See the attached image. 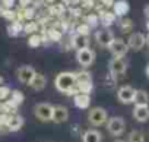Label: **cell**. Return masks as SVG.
Segmentation results:
<instances>
[{
	"mask_svg": "<svg viewBox=\"0 0 149 142\" xmlns=\"http://www.w3.org/2000/svg\"><path fill=\"white\" fill-rule=\"evenodd\" d=\"M105 126H107L108 133H110L111 136H116V138L121 136V135L124 133V130H126V122H124V119L120 117V116L110 117V119L107 120Z\"/></svg>",
	"mask_w": 149,
	"mask_h": 142,
	"instance_id": "obj_3",
	"label": "cell"
},
{
	"mask_svg": "<svg viewBox=\"0 0 149 142\" xmlns=\"http://www.w3.org/2000/svg\"><path fill=\"white\" fill-rule=\"evenodd\" d=\"M41 44H44V35H41V34H32V35H29V38H28V45L31 47V48H37V47H40Z\"/></svg>",
	"mask_w": 149,
	"mask_h": 142,
	"instance_id": "obj_22",
	"label": "cell"
},
{
	"mask_svg": "<svg viewBox=\"0 0 149 142\" xmlns=\"http://www.w3.org/2000/svg\"><path fill=\"white\" fill-rule=\"evenodd\" d=\"M0 84H2V78H0Z\"/></svg>",
	"mask_w": 149,
	"mask_h": 142,
	"instance_id": "obj_41",
	"label": "cell"
},
{
	"mask_svg": "<svg viewBox=\"0 0 149 142\" xmlns=\"http://www.w3.org/2000/svg\"><path fill=\"white\" fill-rule=\"evenodd\" d=\"M53 108L54 106H51L50 103H38L34 107V114L41 122H50L53 117Z\"/></svg>",
	"mask_w": 149,
	"mask_h": 142,
	"instance_id": "obj_5",
	"label": "cell"
},
{
	"mask_svg": "<svg viewBox=\"0 0 149 142\" xmlns=\"http://www.w3.org/2000/svg\"><path fill=\"white\" fill-rule=\"evenodd\" d=\"M19 2H21V5H22L24 8H28V5L32 2V0H19Z\"/></svg>",
	"mask_w": 149,
	"mask_h": 142,
	"instance_id": "obj_36",
	"label": "cell"
},
{
	"mask_svg": "<svg viewBox=\"0 0 149 142\" xmlns=\"http://www.w3.org/2000/svg\"><path fill=\"white\" fill-rule=\"evenodd\" d=\"M114 142H127V141H121V139H117V141H114Z\"/></svg>",
	"mask_w": 149,
	"mask_h": 142,
	"instance_id": "obj_39",
	"label": "cell"
},
{
	"mask_svg": "<svg viewBox=\"0 0 149 142\" xmlns=\"http://www.w3.org/2000/svg\"><path fill=\"white\" fill-rule=\"evenodd\" d=\"M10 88L9 87H6V85H3V87H0V100H6V98H9L10 97Z\"/></svg>",
	"mask_w": 149,
	"mask_h": 142,
	"instance_id": "obj_30",
	"label": "cell"
},
{
	"mask_svg": "<svg viewBox=\"0 0 149 142\" xmlns=\"http://www.w3.org/2000/svg\"><path fill=\"white\" fill-rule=\"evenodd\" d=\"M130 10V5L127 0H117V2H114L113 5V13L116 16H120V18H124Z\"/></svg>",
	"mask_w": 149,
	"mask_h": 142,
	"instance_id": "obj_16",
	"label": "cell"
},
{
	"mask_svg": "<svg viewBox=\"0 0 149 142\" xmlns=\"http://www.w3.org/2000/svg\"><path fill=\"white\" fill-rule=\"evenodd\" d=\"M107 120H108V111L102 107H94L88 113V122L94 127H100V126L105 125Z\"/></svg>",
	"mask_w": 149,
	"mask_h": 142,
	"instance_id": "obj_2",
	"label": "cell"
},
{
	"mask_svg": "<svg viewBox=\"0 0 149 142\" xmlns=\"http://www.w3.org/2000/svg\"><path fill=\"white\" fill-rule=\"evenodd\" d=\"M85 21H86L85 24H88V25L92 28V27H97V25L100 24V16H98L97 13H91V15H88V16L85 18Z\"/></svg>",
	"mask_w": 149,
	"mask_h": 142,
	"instance_id": "obj_29",
	"label": "cell"
},
{
	"mask_svg": "<svg viewBox=\"0 0 149 142\" xmlns=\"http://www.w3.org/2000/svg\"><path fill=\"white\" fill-rule=\"evenodd\" d=\"M133 103L134 106H149V94L145 90H136Z\"/></svg>",
	"mask_w": 149,
	"mask_h": 142,
	"instance_id": "obj_21",
	"label": "cell"
},
{
	"mask_svg": "<svg viewBox=\"0 0 149 142\" xmlns=\"http://www.w3.org/2000/svg\"><path fill=\"white\" fill-rule=\"evenodd\" d=\"M145 44H146V37L142 32H133V34H130V37L127 40V45L133 51L142 50L145 47Z\"/></svg>",
	"mask_w": 149,
	"mask_h": 142,
	"instance_id": "obj_11",
	"label": "cell"
},
{
	"mask_svg": "<svg viewBox=\"0 0 149 142\" xmlns=\"http://www.w3.org/2000/svg\"><path fill=\"white\" fill-rule=\"evenodd\" d=\"M89 31H91V27L88 24H82L76 28V32L78 34H84V35H89Z\"/></svg>",
	"mask_w": 149,
	"mask_h": 142,
	"instance_id": "obj_32",
	"label": "cell"
},
{
	"mask_svg": "<svg viewBox=\"0 0 149 142\" xmlns=\"http://www.w3.org/2000/svg\"><path fill=\"white\" fill-rule=\"evenodd\" d=\"M54 85L61 94H67V95L78 94L74 72H61V73H58L54 79Z\"/></svg>",
	"mask_w": 149,
	"mask_h": 142,
	"instance_id": "obj_1",
	"label": "cell"
},
{
	"mask_svg": "<svg viewBox=\"0 0 149 142\" xmlns=\"http://www.w3.org/2000/svg\"><path fill=\"white\" fill-rule=\"evenodd\" d=\"M0 5L5 6L6 9H12L15 5V0H0Z\"/></svg>",
	"mask_w": 149,
	"mask_h": 142,
	"instance_id": "obj_34",
	"label": "cell"
},
{
	"mask_svg": "<svg viewBox=\"0 0 149 142\" xmlns=\"http://www.w3.org/2000/svg\"><path fill=\"white\" fill-rule=\"evenodd\" d=\"M69 119V110L64 106H54L53 108V117L51 120L54 123H64Z\"/></svg>",
	"mask_w": 149,
	"mask_h": 142,
	"instance_id": "obj_14",
	"label": "cell"
},
{
	"mask_svg": "<svg viewBox=\"0 0 149 142\" xmlns=\"http://www.w3.org/2000/svg\"><path fill=\"white\" fill-rule=\"evenodd\" d=\"M81 3H82V8H85V9L94 8V0H81Z\"/></svg>",
	"mask_w": 149,
	"mask_h": 142,
	"instance_id": "obj_35",
	"label": "cell"
},
{
	"mask_svg": "<svg viewBox=\"0 0 149 142\" xmlns=\"http://www.w3.org/2000/svg\"><path fill=\"white\" fill-rule=\"evenodd\" d=\"M70 47L74 50H81V48H86L89 47V35H84V34H74L70 40Z\"/></svg>",
	"mask_w": 149,
	"mask_h": 142,
	"instance_id": "obj_12",
	"label": "cell"
},
{
	"mask_svg": "<svg viewBox=\"0 0 149 142\" xmlns=\"http://www.w3.org/2000/svg\"><path fill=\"white\" fill-rule=\"evenodd\" d=\"M24 126V117L21 114H9L6 120V127L10 132H18Z\"/></svg>",
	"mask_w": 149,
	"mask_h": 142,
	"instance_id": "obj_13",
	"label": "cell"
},
{
	"mask_svg": "<svg viewBox=\"0 0 149 142\" xmlns=\"http://www.w3.org/2000/svg\"><path fill=\"white\" fill-rule=\"evenodd\" d=\"M48 2H51V0H48Z\"/></svg>",
	"mask_w": 149,
	"mask_h": 142,
	"instance_id": "obj_42",
	"label": "cell"
},
{
	"mask_svg": "<svg viewBox=\"0 0 149 142\" xmlns=\"http://www.w3.org/2000/svg\"><path fill=\"white\" fill-rule=\"evenodd\" d=\"M114 38H116L114 34H113L108 28H102V29H98V31L95 32V41H97V44H98L100 47L108 48Z\"/></svg>",
	"mask_w": 149,
	"mask_h": 142,
	"instance_id": "obj_8",
	"label": "cell"
},
{
	"mask_svg": "<svg viewBox=\"0 0 149 142\" xmlns=\"http://www.w3.org/2000/svg\"><path fill=\"white\" fill-rule=\"evenodd\" d=\"M76 88H78V92H84V94H89L91 95V92L94 90V84H92V81L81 82V84H76Z\"/></svg>",
	"mask_w": 149,
	"mask_h": 142,
	"instance_id": "obj_25",
	"label": "cell"
},
{
	"mask_svg": "<svg viewBox=\"0 0 149 142\" xmlns=\"http://www.w3.org/2000/svg\"><path fill=\"white\" fill-rule=\"evenodd\" d=\"M108 50L111 51L114 57H124L129 51V45H127V41H124L123 38H114Z\"/></svg>",
	"mask_w": 149,
	"mask_h": 142,
	"instance_id": "obj_7",
	"label": "cell"
},
{
	"mask_svg": "<svg viewBox=\"0 0 149 142\" xmlns=\"http://www.w3.org/2000/svg\"><path fill=\"white\" fill-rule=\"evenodd\" d=\"M134 92L136 90L130 85H123L117 90V100L121 103V104H130L133 103V98H134Z\"/></svg>",
	"mask_w": 149,
	"mask_h": 142,
	"instance_id": "obj_9",
	"label": "cell"
},
{
	"mask_svg": "<svg viewBox=\"0 0 149 142\" xmlns=\"http://www.w3.org/2000/svg\"><path fill=\"white\" fill-rule=\"evenodd\" d=\"M22 31H24V27L21 25L19 21H13V22L8 27V32H9L10 37H16V35H19V32H22Z\"/></svg>",
	"mask_w": 149,
	"mask_h": 142,
	"instance_id": "obj_23",
	"label": "cell"
},
{
	"mask_svg": "<svg viewBox=\"0 0 149 142\" xmlns=\"http://www.w3.org/2000/svg\"><path fill=\"white\" fill-rule=\"evenodd\" d=\"M76 60H78V63L82 67H89L94 63V60H95V53L89 47L81 48V50L76 51Z\"/></svg>",
	"mask_w": 149,
	"mask_h": 142,
	"instance_id": "obj_6",
	"label": "cell"
},
{
	"mask_svg": "<svg viewBox=\"0 0 149 142\" xmlns=\"http://www.w3.org/2000/svg\"><path fill=\"white\" fill-rule=\"evenodd\" d=\"M28 85H29L34 91H42V90L45 88V85H47V78H45L42 73H38V72H37Z\"/></svg>",
	"mask_w": 149,
	"mask_h": 142,
	"instance_id": "obj_18",
	"label": "cell"
},
{
	"mask_svg": "<svg viewBox=\"0 0 149 142\" xmlns=\"http://www.w3.org/2000/svg\"><path fill=\"white\" fill-rule=\"evenodd\" d=\"M74 76H76V84L92 81V76H91V73L88 72V70H79V72L74 73Z\"/></svg>",
	"mask_w": 149,
	"mask_h": 142,
	"instance_id": "obj_24",
	"label": "cell"
},
{
	"mask_svg": "<svg viewBox=\"0 0 149 142\" xmlns=\"http://www.w3.org/2000/svg\"><path fill=\"white\" fill-rule=\"evenodd\" d=\"M146 41H148V44H149V35H148V38H146Z\"/></svg>",
	"mask_w": 149,
	"mask_h": 142,
	"instance_id": "obj_40",
	"label": "cell"
},
{
	"mask_svg": "<svg viewBox=\"0 0 149 142\" xmlns=\"http://www.w3.org/2000/svg\"><path fill=\"white\" fill-rule=\"evenodd\" d=\"M98 16H100V24H101L104 28L111 27V25L114 24L116 18H117V16H116L113 12H110V10H104V12H101Z\"/></svg>",
	"mask_w": 149,
	"mask_h": 142,
	"instance_id": "obj_20",
	"label": "cell"
},
{
	"mask_svg": "<svg viewBox=\"0 0 149 142\" xmlns=\"http://www.w3.org/2000/svg\"><path fill=\"white\" fill-rule=\"evenodd\" d=\"M145 15L149 18V6H146V8H145Z\"/></svg>",
	"mask_w": 149,
	"mask_h": 142,
	"instance_id": "obj_38",
	"label": "cell"
},
{
	"mask_svg": "<svg viewBox=\"0 0 149 142\" xmlns=\"http://www.w3.org/2000/svg\"><path fill=\"white\" fill-rule=\"evenodd\" d=\"M82 142H102V135L97 129H88L82 135Z\"/></svg>",
	"mask_w": 149,
	"mask_h": 142,
	"instance_id": "obj_19",
	"label": "cell"
},
{
	"mask_svg": "<svg viewBox=\"0 0 149 142\" xmlns=\"http://www.w3.org/2000/svg\"><path fill=\"white\" fill-rule=\"evenodd\" d=\"M47 35L50 37L51 41H60V38H61V34H60V31H57V29H50V31H47Z\"/></svg>",
	"mask_w": 149,
	"mask_h": 142,
	"instance_id": "obj_31",
	"label": "cell"
},
{
	"mask_svg": "<svg viewBox=\"0 0 149 142\" xmlns=\"http://www.w3.org/2000/svg\"><path fill=\"white\" fill-rule=\"evenodd\" d=\"M127 66H129V63H127V60L124 57H113L110 60V64H108L110 73L113 76H116V78L123 76L126 73V70H127Z\"/></svg>",
	"mask_w": 149,
	"mask_h": 142,
	"instance_id": "obj_4",
	"label": "cell"
},
{
	"mask_svg": "<svg viewBox=\"0 0 149 142\" xmlns=\"http://www.w3.org/2000/svg\"><path fill=\"white\" fill-rule=\"evenodd\" d=\"M73 103L78 108L85 110L91 106V95L89 94H84V92H78L73 95Z\"/></svg>",
	"mask_w": 149,
	"mask_h": 142,
	"instance_id": "obj_17",
	"label": "cell"
},
{
	"mask_svg": "<svg viewBox=\"0 0 149 142\" xmlns=\"http://www.w3.org/2000/svg\"><path fill=\"white\" fill-rule=\"evenodd\" d=\"M133 117L139 123H145L149 120V106H134Z\"/></svg>",
	"mask_w": 149,
	"mask_h": 142,
	"instance_id": "obj_15",
	"label": "cell"
},
{
	"mask_svg": "<svg viewBox=\"0 0 149 142\" xmlns=\"http://www.w3.org/2000/svg\"><path fill=\"white\" fill-rule=\"evenodd\" d=\"M145 73H146V76H148V79H149V64H148L146 69H145Z\"/></svg>",
	"mask_w": 149,
	"mask_h": 142,
	"instance_id": "obj_37",
	"label": "cell"
},
{
	"mask_svg": "<svg viewBox=\"0 0 149 142\" xmlns=\"http://www.w3.org/2000/svg\"><path fill=\"white\" fill-rule=\"evenodd\" d=\"M35 73H37V72H35V69H34L32 66L25 64V66H21V67L16 70V78H18V81H19L21 84L28 85V84L31 82V79L34 78Z\"/></svg>",
	"mask_w": 149,
	"mask_h": 142,
	"instance_id": "obj_10",
	"label": "cell"
},
{
	"mask_svg": "<svg viewBox=\"0 0 149 142\" xmlns=\"http://www.w3.org/2000/svg\"><path fill=\"white\" fill-rule=\"evenodd\" d=\"M37 31H38V24L35 21H29L28 24L24 25V32L25 34L32 35V34H37Z\"/></svg>",
	"mask_w": 149,
	"mask_h": 142,
	"instance_id": "obj_27",
	"label": "cell"
},
{
	"mask_svg": "<svg viewBox=\"0 0 149 142\" xmlns=\"http://www.w3.org/2000/svg\"><path fill=\"white\" fill-rule=\"evenodd\" d=\"M127 142H145V135L140 130H132L129 133Z\"/></svg>",
	"mask_w": 149,
	"mask_h": 142,
	"instance_id": "obj_26",
	"label": "cell"
},
{
	"mask_svg": "<svg viewBox=\"0 0 149 142\" xmlns=\"http://www.w3.org/2000/svg\"><path fill=\"white\" fill-rule=\"evenodd\" d=\"M132 28H133V22H132V19L123 18V19L120 21V29H121L123 32H130Z\"/></svg>",
	"mask_w": 149,
	"mask_h": 142,
	"instance_id": "obj_28",
	"label": "cell"
},
{
	"mask_svg": "<svg viewBox=\"0 0 149 142\" xmlns=\"http://www.w3.org/2000/svg\"><path fill=\"white\" fill-rule=\"evenodd\" d=\"M34 12H35V9H32V8H24V18L25 19H28V21H31L32 18H34Z\"/></svg>",
	"mask_w": 149,
	"mask_h": 142,
	"instance_id": "obj_33",
	"label": "cell"
}]
</instances>
